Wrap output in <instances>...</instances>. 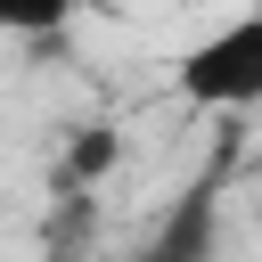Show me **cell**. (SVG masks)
I'll return each mask as SVG.
<instances>
[{
  "mask_svg": "<svg viewBox=\"0 0 262 262\" xmlns=\"http://www.w3.org/2000/svg\"><path fill=\"white\" fill-rule=\"evenodd\" d=\"M180 98L188 106H213V115H246L262 98V16H229L221 33H205L188 57H180Z\"/></svg>",
  "mask_w": 262,
  "mask_h": 262,
  "instance_id": "obj_1",
  "label": "cell"
},
{
  "mask_svg": "<svg viewBox=\"0 0 262 262\" xmlns=\"http://www.w3.org/2000/svg\"><path fill=\"white\" fill-rule=\"evenodd\" d=\"M205 246H213V188H196V196H188L131 262H205Z\"/></svg>",
  "mask_w": 262,
  "mask_h": 262,
  "instance_id": "obj_2",
  "label": "cell"
},
{
  "mask_svg": "<svg viewBox=\"0 0 262 262\" xmlns=\"http://www.w3.org/2000/svg\"><path fill=\"white\" fill-rule=\"evenodd\" d=\"M74 8H82V0H0V33H25V41H33V33H57Z\"/></svg>",
  "mask_w": 262,
  "mask_h": 262,
  "instance_id": "obj_3",
  "label": "cell"
},
{
  "mask_svg": "<svg viewBox=\"0 0 262 262\" xmlns=\"http://www.w3.org/2000/svg\"><path fill=\"white\" fill-rule=\"evenodd\" d=\"M106 164H115V131H82V147L66 156V172H57V180H66V188H82V180H98Z\"/></svg>",
  "mask_w": 262,
  "mask_h": 262,
  "instance_id": "obj_4",
  "label": "cell"
}]
</instances>
